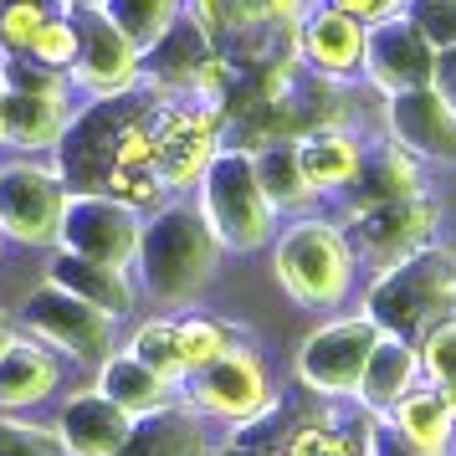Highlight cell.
Segmentation results:
<instances>
[{"label":"cell","instance_id":"cell-1","mask_svg":"<svg viewBox=\"0 0 456 456\" xmlns=\"http://www.w3.org/2000/svg\"><path fill=\"white\" fill-rule=\"evenodd\" d=\"M221 236L210 226L195 195H175L144 221V241H139V288L159 303V308H180L195 303L210 288V277L221 267Z\"/></svg>","mask_w":456,"mask_h":456},{"label":"cell","instance_id":"cell-2","mask_svg":"<svg viewBox=\"0 0 456 456\" xmlns=\"http://www.w3.org/2000/svg\"><path fill=\"white\" fill-rule=\"evenodd\" d=\"M272 272L292 303L303 308H338L354 292L359 277V251L349 231L333 221H292L272 236Z\"/></svg>","mask_w":456,"mask_h":456},{"label":"cell","instance_id":"cell-3","mask_svg":"<svg viewBox=\"0 0 456 456\" xmlns=\"http://www.w3.org/2000/svg\"><path fill=\"white\" fill-rule=\"evenodd\" d=\"M195 200L210 216L226 251H262L277 236V206L256 180L251 149H216V159L195 185Z\"/></svg>","mask_w":456,"mask_h":456},{"label":"cell","instance_id":"cell-4","mask_svg":"<svg viewBox=\"0 0 456 456\" xmlns=\"http://www.w3.org/2000/svg\"><path fill=\"white\" fill-rule=\"evenodd\" d=\"M452 277H456V256L452 251L420 247L411 262L379 272V282H374L364 313H370L379 329L405 333V338H420L436 318L452 313V303H446V297H452Z\"/></svg>","mask_w":456,"mask_h":456},{"label":"cell","instance_id":"cell-5","mask_svg":"<svg viewBox=\"0 0 456 456\" xmlns=\"http://www.w3.org/2000/svg\"><path fill=\"white\" fill-rule=\"evenodd\" d=\"M5 67V144L21 154H52L62 144V134L72 128L77 108H72V77L52 72L37 57H0Z\"/></svg>","mask_w":456,"mask_h":456},{"label":"cell","instance_id":"cell-6","mask_svg":"<svg viewBox=\"0 0 456 456\" xmlns=\"http://www.w3.org/2000/svg\"><path fill=\"white\" fill-rule=\"evenodd\" d=\"M72 185L57 159H5L0 165V231L21 247H57Z\"/></svg>","mask_w":456,"mask_h":456},{"label":"cell","instance_id":"cell-7","mask_svg":"<svg viewBox=\"0 0 456 456\" xmlns=\"http://www.w3.org/2000/svg\"><path fill=\"white\" fill-rule=\"evenodd\" d=\"M180 395L200 415L226 420V426H251V420H267V411H277V390H272V379H267V364L241 338L221 359H210L206 370L190 374Z\"/></svg>","mask_w":456,"mask_h":456},{"label":"cell","instance_id":"cell-8","mask_svg":"<svg viewBox=\"0 0 456 456\" xmlns=\"http://www.w3.org/2000/svg\"><path fill=\"white\" fill-rule=\"evenodd\" d=\"M21 333L26 338H37V344H46L52 354H67V359H98L103 364L108 354H113V329H118V318H108L103 308H93V303H83L77 292L57 288V282H46L26 297L21 308Z\"/></svg>","mask_w":456,"mask_h":456},{"label":"cell","instance_id":"cell-9","mask_svg":"<svg viewBox=\"0 0 456 456\" xmlns=\"http://www.w3.org/2000/svg\"><path fill=\"white\" fill-rule=\"evenodd\" d=\"M374 338H379V323H374L370 313L329 318V323H318V329L303 338L292 370H297V379H303L313 395H323V400H349V395H359V379H364Z\"/></svg>","mask_w":456,"mask_h":456},{"label":"cell","instance_id":"cell-10","mask_svg":"<svg viewBox=\"0 0 456 456\" xmlns=\"http://www.w3.org/2000/svg\"><path fill=\"white\" fill-rule=\"evenodd\" d=\"M139 241H144V210H134L128 200L108 195V190H72L62 216V236H57L62 251L134 272Z\"/></svg>","mask_w":456,"mask_h":456},{"label":"cell","instance_id":"cell-11","mask_svg":"<svg viewBox=\"0 0 456 456\" xmlns=\"http://www.w3.org/2000/svg\"><path fill=\"white\" fill-rule=\"evenodd\" d=\"M436 200L431 195H400V200H379V206H364V210H349L344 216V231H349L359 262L379 277V272L411 262L420 247H431L436 236Z\"/></svg>","mask_w":456,"mask_h":456},{"label":"cell","instance_id":"cell-12","mask_svg":"<svg viewBox=\"0 0 456 456\" xmlns=\"http://www.w3.org/2000/svg\"><path fill=\"white\" fill-rule=\"evenodd\" d=\"M72 16H77V37H83L77 62L67 67L72 87H83L87 98H118V93L144 83V52L108 21L103 5H87V11H72Z\"/></svg>","mask_w":456,"mask_h":456},{"label":"cell","instance_id":"cell-13","mask_svg":"<svg viewBox=\"0 0 456 456\" xmlns=\"http://www.w3.org/2000/svg\"><path fill=\"white\" fill-rule=\"evenodd\" d=\"M364 83L379 93V98H395V93H411V87H431L436 72V46L431 37L405 16H390V21H374L370 37H364Z\"/></svg>","mask_w":456,"mask_h":456},{"label":"cell","instance_id":"cell-14","mask_svg":"<svg viewBox=\"0 0 456 456\" xmlns=\"http://www.w3.org/2000/svg\"><path fill=\"white\" fill-rule=\"evenodd\" d=\"M385 118H390V139L405 144L415 159L426 165L456 159V108L436 87H411V93L385 98Z\"/></svg>","mask_w":456,"mask_h":456},{"label":"cell","instance_id":"cell-15","mask_svg":"<svg viewBox=\"0 0 456 456\" xmlns=\"http://www.w3.org/2000/svg\"><path fill=\"white\" fill-rule=\"evenodd\" d=\"M128 431H134V415L118 400H108L98 385L72 390L57 411V441L67 456H118Z\"/></svg>","mask_w":456,"mask_h":456},{"label":"cell","instance_id":"cell-16","mask_svg":"<svg viewBox=\"0 0 456 456\" xmlns=\"http://www.w3.org/2000/svg\"><path fill=\"white\" fill-rule=\"evenodd\" d=\"M364 37H370V26L344 16V11H333V5H318L303 16V42L297 52L308 57V67L318 77H349L364 67Z\"/></svg>","mask_w":456,"mask_h":456},{"label":"cell","instance_id":"cell-17","mask_svg":"<svg viewBox=\"0 0 456 456\" xmlns=\"http://www.w3.org/2000/svg\"><path fill=\"white\" fill-rule=\"evenodd\" d=\"M426 374H420V344L415 338H405V333H390L379 329V338H374L370 349V364H364V379H359V405L370 415H385L400 400V395H411L415 385H420Z\"/></svg>","mask_w":456,"mask_h":456},{"label":"cell","instance_id":"cell-18","mask_svg":"<svg viewBox=\"0 0 456 456\" xmlns=\"http://www.w3.org/2000/svg\"><path fill=\"white\" fill-rule=\"evenodd\" d=\"M206 420L210 415H200L185 395H180V400L165 405V411L139 415L118 456H210Z\"/></svg>","mask_w":456,"mask_h":456},{"label":"cell","instance_id":"cell-19","mask_svg":"<svg viewBox=\"0 0 456 456\" xmlns=\"http://www.w3.org/2000/svg\"><path fill=\"white\" fill-rule=\"evenodd\" d=\"M62 385V364H57V354L37 344V338H16L11 349L0 354V411H31V405H42L52 400Z\"/></svg>","mask_w":456,"mask_h":456},{"label":"cell","instance_id":"cell-20","mask_svg":"<svg viewBox=\"0 0 456 456\" xmlns=\"http://www.w3.org/2000/svg\"><path fill=\"white\" fill-rule=\"evenodd\" d=\"M292 149H297V165H303V180L313 185V195H344L359 180V165H364V144L344 128L297 134Z\"/></svg>","mask_w":456,"mask_h":456},{"label":"cell","instance_id":"cell-21","mask_svg":"<svg viewBox=\"0 0 456 456\" xmlns=\"http://www.w3.org/2000/svg\"><path fill=\"white\" fill-rule=\"evenodd\" d=\"M98 390H103L108 400H118L134 420L180 400V385H175V379H165L159 370H149L144 359H134L128 349H113L103 364H98Z\"/></svg>","mask_w":456,"mask_h":456},{"label":"cell","instance_id":"cell-22","mask_svg":"<svg viewBox=\"0 0 456 456\" xmlns=\"http://www.w3.org/2000/svg\"><path fill=\"white\" fill-rule=\"evenodd\" d=\"M46 282L77 292L83 303L103 308L108 318H124L134 308V282H128V267H103V262H87V256H72V251H57L52 267H46Z\"/></svg>","mask_w":456,"mask_h":456},{"label":"cell","instance_id":"cell-23","mask_svg":"<svg viewBox=\"0 0 456 456\" xmlns=\"http://www.w3.org/2000/svg\"><path fill=\"white\" fill-rule=\"evenodd\" d=\"M415 190H420V159H415L405 144L385 139L379 149L364 154L359 180L344 190V195H349V206L344 210H364V206H379V200H400V195H415Z\"/></svg>","mask_w":456,"mask_h":456},{"label":"cell","instance_id":"cell-24","mask_svg":"<svg viewBox=\"0 0 456 456\" xmlns=\"http://www.w3.org/2000/svg\"><path fill=\"white\" fill-rule=\"evenodd\" d=\"M395 420V431L400 436H411L415 446H426V452H452V441H456V415L446 411V400H441V390L436 385H415L411 395H400L390 411H385Z\"/></svg>","mask_w":456,"mask_h":456},{"label":"cell","instance_id":"cell-25","mask_svg":"<svg viewBox=\"0 0 456 456\" xmlns=\"http://www.w3.org/2000/svg\"><path fill=\"white\" fill-rule=\"evenodd\" d=\"M251 159H256V180H262V190H267V200L277 206V216L313 200V185L303 180V165H297L292 139H272V144L251 149Z\"/></svg>","mask_w":456,"mask_h":456},{"label":"cell","instance_id":"cell-26","mask_svg":"<svg viewBox=\"0 0 456 456\" xmlns=\"http://www.w3.org/2000/svg\"><path fill=\"white\" fill-rule=\"evenodd\" d=\"M103 11H108V21L118 26L128 42L149 57V52H154V46L180 26L185 0H103Z\"/></svg>","mask_w":456,"mask_h":456},{"label":"cell","instance_id":"cell-27","mask_svg":"<svg viewBox=\"0 0 456 456\" xmlns=\"http://www.w3.org/2000/svg\"><path fill=\"white\" fill-rule=\"evenodd\" d=\"M231 344H236V329H231V323H221V318H210V313L175 318V349H180L185 379H190L195 370H206L210 359H221Z\"/></svg>","mask_w":456,"mask_h":456},{"label":"cell","instance_id":"cell-28","mask_svg":"<svg viewBox=\"0 0 456 456\" xmlns=\"http://www.w3.org/2000/svg\"><path fill=\"white\" fill-rule=\"evenodd\" d=\"M62 5L57 0H0V52L5 57H26L37 31H42Z\"/></svg>","mask_w":456,"mask_h":456},{"label":"cell","instance_id":"cell-29","mask_svg":"<svg viewBox=\"0 0 456 456\" xmlns=\"http://www.w3.org/2000/svg\"><path fill=\"white\" fill-rule=\"evenodd\" d=\"M128 354L144 359L149 370H159L165 379H175L185 390V364H180V349H175V318H144L128 333Z\"/></svg>","mask_w":456,"mask_h":456},{"label":"cell","instance_id":"cell-30","mask_svg":"<svg viewBox=\"0 0 456 456\" xmlns=\"http://www.w3.org/2000/svg\"><path fill=\"white\" fill-rule=\"evenodd\" d=\"M282 456H364V436L359 431H344L333 420H308L282 441Z\"/></svg>","mask_w":456,"mask_h":456},{"label":"cell","instance_id":"cell-31","mask_svg":"<svg viewBox=\"0 0 456 456\" xmlns=\"http://www.w3.org/2000/svg\"><path fill=\"white\" fill-rule=\"evenodd\" d=\"M420 374L436 390L456 385V313L436 318L431 329L420 333Z\"/></svg>","mask_w":456,"mask_h":456},{"label":"cell","instance_id":"cell-32","mask_svg":"<svg viewBox=\"0 0 456 456\" xmlns=\"http://www.w3.org/2000/svg\"><path fill=\"white\" fill-rule=\"evenodd\" d=\"M77 46H83V37H77V16H72V11H57V16L37 31V42H31L26 57H37V62L52 67V72H67V67L77 62Z\"/></svg>","mask_w":456,"mask_h":456},{"label":"cell","instance_id":"cell-33","mask_svg":"<svg viewBox=\"0 0 456 456\" xmlns=\"http://www.w3.org/2000/svg\"><path fill=\"white\" fill-rule=\"evenodd\" d=\"M0 456H67L57 426H31L16 415H0Z\"/></svg>","mask_w":456,"mask_h":456},{"label":"cell","instance_id":"cell-34","mask_svg":"<svg viewBox=\"0 0 456 456\" xmlns=\"http://www.w3.org/2000/svg\"><path fill=\"white\" fill-rule=\"evenodd\" d=\"M359 436H364V456H441V452L415 446L411 436H400L390 415H370V411H364V420H359Z\"/></svg>","mask_w":456,"mask_h":456},{"label":"cell","instance_id":"cell-35","mask_svg":"<svg viewBox=\"0 0 456 456\" xmlns=\"http://www.w3.org/2000/svg\"><path fill=\"white\" fill-rule=\"evenodd\" d=\"M411 21L431 37V46H456V0H411Z\"/></svg>","mask_w":456,"mask_h":456},{"label":"cell","instance_id":"cell-36","mask_svg":"<svg viewBox=\"0 0 456 456\" xmlns=\"http://www.w3.org/2000/svg\"><path fill=\"white\" fill-rule=\"evenodd\" d=\"M323 5H333V11H344V16H354V21H364V26L411 11V0H323Z\"/></svg>","mask_w":456,"mask_h":456},{"label":"cell","instance_id":"cell-37","mask_svg":"<svg viewBox=\"0 0 456 456\" xmlns=\"http://www.w3.org/2000/svg\"><path fill=\"white\" fill-rule=\"evenodd\" d=\"M431 87L456 108V46H436V72H431Z\"/></svg>","mask_w":456,"mask_h":456},{"label":"cell","instance_id":"cell-38","mask_svg":"<svg viewBox=\"0 0 456 456\" xmlns=\"http://www.w3.org/2000/svg\"><path fill=\"white\" fill-rule=\"evenodd\" d=\"M210 456H282V452H267V446H247V441H231V446H221V452Z\"/></svg>","mask_w":456,"mask_h":456},{"label":"cell","instance_id":"cell-39","mask_svg":"<svg viewBox=\"0 0 456 456\" xmlns=\"http://www.w3.org/2000/svg\"><path fill=\"white\" fill-rule=\"evenodd\" d=\"M16 338H21V333H16V318H11V313H0V354L11 349Z\"/></svg>","mask_w":456,"mask_h":456},{"label":"cell","instance_id":"cell-40","mask_svg":"<svg viewBox=\"0 0 456 456\" xmlns=\"http://www.w3.org/2000/svg\"><path fill=\"white\" fill-rule=\"evenodd\" d=\"M5 98H11V87H5V67H0V144H5Z\"/></svg>","mask_w":456,"mask_h":456},{"label":"cell","instance_id":"cell-41","mask_svg":"<svg viewBox=\"0 0 456 456\" xmlns=\"http://www.w3.org/2000/svg\"><path fill=\"white\" fill-rule=\"evenodd\" d=\"M62 11H87V5H103V0H57Z\"/></svg>","mask_w":456,"mask_h":456},{"label":"cell","instance_id":"cell-42","mask_svg":"<svg viewBox=\"0 0 456 456\" xmlns=\"http://www.w3.org/2000/svg\"><path fill=\"white\" fill-rule=\"evenodd\" d=\"M441 400H446V411L456 415V385H446V390H441Z\"/></svg>","mask_w":456,"mask_h":456},{"label":"cell","instance_id":"cell-43","mask_svg":"<svg viewBox=\"0 0 456 456\" xmlns=\"http://www.w3.org/2000/svg\"><path fill=\"white\" fill-rule=\"evenodd\" d=\"M0 241H5V231H0Z\"/></svg>","mask_w":456,"mask_h":456}]
</instances>
